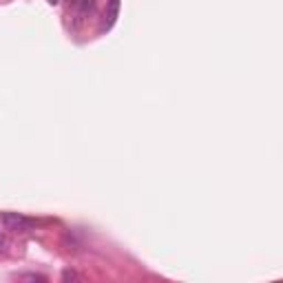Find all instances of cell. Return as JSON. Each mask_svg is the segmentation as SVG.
<instances>
[{"mask_svg": "<svg viewBox=\"0 0 283 283\" xmlns=\"http://www.w3.org/2000/svg\"><path fill=\"white\" fill-rule=\"evenodd\" d=\"M3 221L11 228V230H18V232H27L29 228L33 226L31 219H27V217H22V215H18V213H5L3 215Z\"/></svg>", "mask_w": 283, "mask_h": 283, "instance_id": "obj_1", "label": "cell"}, {"mask_svg": "<svg viewBox=\"0 0 283 283\" xmlns=\"http://www.w3.org/2000/svg\"><path fill=\"white\" fill-rule=\"evenodd\" d=\"M119 14V0H108V9H106V29H111L115 25V18Z\"/></svg>", "mask_w": 283, "mask_h": 283, "instance_id": "obj_2", "label": "cell"}, {"mask_svg": "<svg viewBox=\"0 0 283 283\" xmlns=\"http://www.w3.org/2000/svg\"><path fill=\"white\" fill-rule=\"evenodd\" d=\"M62 281H82V274H77L75 270H64V272H62Z\"/></svg>", "mask_w": 283, "mask_h": 283, "instance_id": "obj_3", "label": "cell"}, {"mask_svg": "<svg viewBox=\"0 0 283 283\" xmlns=\"http://www.w3.org/2000/svg\"><path fill=\"white\" fill-rule=\"evenodd\" d=\"M20 279H27V281H45V276H42V274H22Z\"/></svg>", "mask_w": 283, "mask_h": 283, "instance_id": "obj_4", "label": "cell"}, {"mask_svg": "<svg viewBox=\"0 0 283 283\" xmlns=\"http://www.w3.org/2000/svg\"><path fill=\"white\" fill-rule=\"evenodd\" d=\"M49 3H58V0H49Z\"/></svg>", "mask_w": 283, "mask_h": 283, "instance_id": "obj_5", "label": "cell"}]
</instances>
